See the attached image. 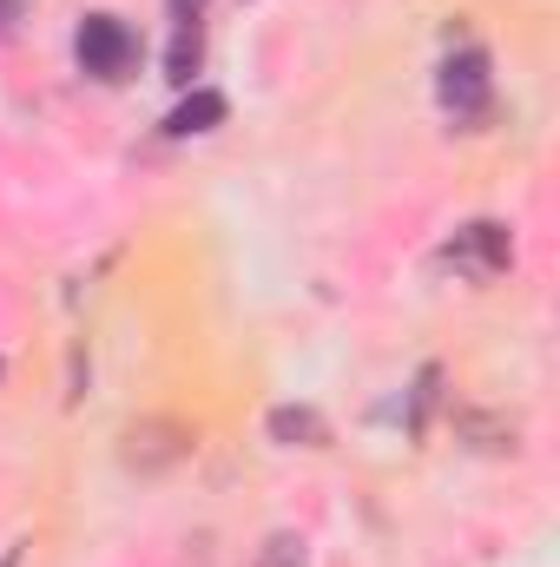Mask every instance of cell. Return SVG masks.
<instances>
[{"label": "cell", "mask_w": 560, "mask_h": 567, "mask_svg": "<svg viewBox=\"0 0 560 567\" xmlns=\"http://www.w3.org/2000/svg\"><path fill=\"white\" fill-rule=\"evenodd\" d=\"M73 60H80V73H93V80H126V73L139 66V33H133L120 13H86L80 33H73Z\"/></svg>", "instance_id": "1"}, {"label": "cell", "mask_w": 560, "mask_h": 567, "mask_svg": "<svg viewBox=\"0 0 560 567\" xmlns=\"http://www.w3.org/2000/svg\"><path fill=\"white\" fill-rule=\"evenodd\" d=\"M185 455H191V429L172 423V416H139V423H126V435H120V462L133 475H165Z\"/></svg>", "instance_id": "2"}, {"label": "cell", "mask_w": 560, "mask_h": 567, "mask_svg": "<svg viewBox=\"0 0 560 567\" xmlns=\"http://www.w3.org/2000/svg\"><path fill=\"white\" fill-rule=\"evenodd\" d=\"M442 106L462 120V126H475V120H488V106H495V80H488V53L481 47H462L448 66H442Z\"/></svg>", "instance_id": "3"}, {"label": "cell", "mask_w": 560, "mask_h": 567, "mask_svg": "<svg viewBox=\"0 0 560 567\" xmlns=\"http://www.w3.org/2000/svg\"><path fill=\"white\" fill-rule=\"evenodd\" d=\"M462 278H501L508 265H515V238H508V225H495V218H475V225H462L455 238H448V251H442Z\"/></svg>", "instance_id": "4"}, {"label": "cell", "mask_w": 560, "mask_h": 567, "mask_svg": "<svg viewBox=\"0 0 560 567\" xmlns=\"http://www.w3.org/2000/svg\"><path fill=\"white\" fill-rule=\"evenodd\" d=\"M225 113H231V106H225V93L198 86L191 100H178V106H172L165 133H172V140H191V133H211V126H225Z\"/></svg>", "instance_id": "5"}, {"label": "cell", "mask_w": 560, "mask_h": 567, "mask_svg": "<svg viewBox=\"0 0 560 567\" xmlns=\"http://www.w3.org/2000/svg\"><path fill=\"white\" fill-rule=\"evenodd\" d=\"M271 442H283V449H323L330 423L317 410H303V403H283V410H271Z\"/></svg>", "instance_id": "6"}, {"label": "cell", "mask_w": 560, "mask_h": 567, "mask_svg": "<svg viewBox=\"0 0 560 567\" xmlns=\"http://www.w3.org/2000/svg\"><path fill=\"white\" fill-rule=\"evenodd\" d=\"M198 60H205V40H198V27H178V33H172V53H165V80H172V86H191Z\"/></svg>", "instance_id": "7"}, {"label": "cell", "mask_w": 560, "mask_h": 567, "mask_svg": "<svg viewBox=\"0 0 560 567\" xmlns=\"http://www.w3.org/2000/svg\"><path fill=\"white\" fill-rule=\"evenodd\" d=\"M258 567H310V555H303L297 535H271V542L258 548Z\"/></svg>", "instance_id": "8"}, {"label": "cell", "mask_w": 560, "mask_h": 567, "mask_svg": "<svg viewBox=\"0 0 560 567\" xmlns=\"http://www.w3.org/2000/svg\"><path fill=\"white\" fill-rule=\"evenodd\" d=\"M165 7H172L178 27H198V13H205V0H165Z\"/></svg>", "instance_id": "9"}, {"label": "cell", "mask_w": 560, "mask_h": 567, "mask_svg": "<svg viewBox=\"0 0 560 567\" xmlns=\"http://www.w3.org/2000/svg\"><path fill=\"white\" fill-rule=\"evenodd\" d=\"M20 13H27V0H0V40L20 27Z\"/></svg>", "instance_id": "10"}]
</instances>
